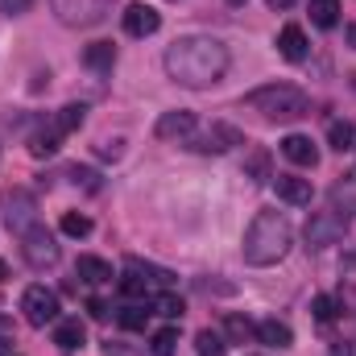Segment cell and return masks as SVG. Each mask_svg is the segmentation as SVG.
Segmentation results:
<instances>
[{
    "instance_id": "5bb4252c",
    "label": "cell",
    "mask_w": 356,
    "mask_h": 356,
    "mask_svg": "<svg viewBox=\"0 0 356 356\" xmlns=\"http://www.w3.org/2000/svg\"><path fill=\"white\" fill-rule=\"evenodd\" d=\"M277 54H282L286 63H302V58L311 54V42H307L302 25H282V33H277Z\"/></svg>"
},
{
    "instance_id": "1f68e13d",
    "label": "cell",
    "mask_w": 356,
    "mask_h": 356,
    "mask_svg": "<svg viewBox=\"0 0 356 356\" xmlns=\"http://www.w3.org/2000/svg\"><path fill=\"white\" fill-rule=\"evenodd\" d=\"M63 232H67V236H88L91 220L83 216V211H67V216H63Z\"/></svg>"
},
{
    "instance_id": "ffe728a7",
    "label": "cell",
    "mask_w": 356,
    "mask_h": 356,
    "mask_svg": "<svg viewBox=\"0 0 356 356\" xmlns=\"http://www.w3.org/2000/svg\"><path fill=\"white\" fill-rule=\"evenodd\" d=\"M75 273H79L88 286H104V282H112V266H108L104 257H79V261H75Z\"/></svg>"
},
{
    "instance_id": "ab89813d",
    "label": "cell",
    "mask_w": 356,
    "mask_h": 356,
    "mask_svg": "<svg viewBox=\"0 0 356 356\" xmlns=\"http://www.w3.org/2000/svg\"><path fill=\"white\" fill-rule=\"evenodd\" d=\"M228 4H249V0H228Z\"/></svg>"
},
{
    "instance_id": "484cf974",
    "label": "cell",
    "mask_w": 356,
    "mask_h": 356,
    "mask_svg": "<svg viewBox=\"0 0 356 356\" xmlns=\"http://www.w3.org/2000/svg\"><path fill=\"white\" fill-rule=\"evenodd\" d=\"M83 112H88L83 104H67V108H58V112L50 116V124H54V129H58V133L67 137V133H75V129L83 124Z\"/></svg>"
},
{
    "instance_id": "836d02e7",
    "label": "cell",
    "mask_w": 356,
    "mask_h": 356,
    "mask_svg": "<svg viewBox=\"0 0 356 356\" xmlns=\"http://www.w3.org/2000/svg\"><path fill=\"white\" fill-rule=\"evenodd\" d=\"M29 4H33V0H0V13L21 17V13H29Z\"/></svg>"
},
{
    "instance_id": "4316f807",
    "label": "cell",
    "mask_w": 356,
    "mask_h": 356,
    "mask_svg": "<svg viewBox=\"0 0 356 356\" xmlns=\"http://www.w3.org/2000/svg\"><path fill=\"white\" fill-rule=\"evenodd\" d=\"M149 311H154V315H162V319H182V311H186V307H182V298H178V294L158 290V294L149 298Z\"/></svg>"
},
{
    "instance_id": "8992f818",
    "label": "cell",
    "mask_w": 356,
    "mask_h": 356,
    "mask_svg": "<svg viewBox=\"0 0 356 356\" xmlns=\"http://www.w3.org/2000/svg\"><path fill=\"white\" fill-rule=\"evenodd\" d=\"M195 154H228V149H236V145H245V133L236 129V124H224V120H216V124H207L203 133L195 129V137L186 141Z\"/></svg>"
},
{
    "instance_id": "8d00e7d4",
    "label": "cell",
    "mask_w": 356,
    "mask_h": 356,
    "mask_svg": "<svg viewBox=\"0 0 356 356\" xmlns=\"http://www.w3.org/2000/svg\"><path fill=\"white\" fill-rule=\"evenodd\" d=\"M298 0H269V8H294Z\"/></svg>"
},
{
    "instance_id": "7402d4cb",
    "label": "cell",
    "mask_w": 356,
    "mask_h": 356,
    "mask_svg": "<svg viewBox=\"0 0 356 356\" xmlns=\"http://www.w3.org/2000/svg\"><path fill=\"white\" fill-rule=\"evenodd\" d=\"M327 145H332L336 154L356 149V124L353 120H332V124H327Z\"/></svg>"
},
{
    "instance_id": "44dd1931",
    "label": "cell",
    "mask_w": 356,
    "mask_h": 356,
    "mask_svg": "<svg viewBox=\"0 0 356 356\" xmlns=\"http://www.w3.org/2000/svg\"><path fill=\"white\" fill-rule=\"evenodd\" d=\"M149 298H141V302H124L120 311H116V319H120V327H129V332H141L145 323H149Z\"/></svg>"
},
{
    "instance_id": "2e32d148",
    "label": "cell",
    "mask_w": 356,
    "mask_h": 356,
    "mask_svg": "<svg viewBox=\"0 0 356 356\" xmlns=\"http://www.w3.org/2000/svg\"><path fill=\"white\" fill-rule=\"evenodd\" d=\"M54 344H58L63 353H79V348L88 344V327H83L79 319H58V323H54Z\"/></svg>"
},
{
    "instance_id": "74e56055",
    "label": "cell",
    "mask_w": 356,
    "mask_h": 356,
    "mask_svg": "<svg viewBox=\"0 0 356 356\" xmlns=\"http://www.w3.org/2000/svg\"><path fill=\"white\" fill-rule=\"evenodd\" d=\"M4 277H8V266H4V261H0V282H4Z\"/></svg>"
},
{
    "instance_id": "e575fe53",
    "label": "cell",
    "mask_w": 356,
    "mask_h": 356,
    "mask_svg": "<svg viewBox=\"0 0 356 356\" xmlns=\"http://www.w3.org/2000/svg\"><path fill=\"white\" fill-rule=\"evenodd\" d=\"M88 311H91V319H108V302H104V298H91Z\"/></svg>"
},
{
    "instance_id": "ba28073f",
    "label": "cell",
    "mask_w": 356,
    "mask_h": 356,
    "mask_svg": "<svg viewBox=\"0 0 356 356\" xmlns=\"http://www.w3.org/2000/svg\"><path fill=\"white\" fill-rule=\"evenodd\" d=\"M21 315L29 327H46V323H58V294L46 290V286H29L21 294Z\"/></svg>"
},
{
    "instance_id": "83f0119b",
    "label": "cell",
    "mask_w": 356,
    "mask_h": 356,
    "mask_svg": "<svg viewBox=\"0 0 356 356\" xmlns=\"http://www.w3.org/2000/svg\"><path fill=\"white\" fill-rule=\"evenodd\" d=\"M245 178L253 182H273V170H269V149H253L245 158Z\"/></svg>"
},
{
    "instance_id": "5b68a950",
    "label": "cell",
    "mask_w": 356,
    "mask_h": 356,
    "mask_svg": "<svg viewBox=\"0 0 356 356\" xmlns=\"http://www.w3.org/2000/svg\"><path fill=\"white\" fill-rule=\"evenodd\" d=\"M302 236H307V249H327V245H340V241L348 236V216H340V211H315V216L307 220Z\"/></svg>"
},
{
    "instance_id": "6da1fadb",
    "label": "cell",
    "mask_w": 356,
    "mask_h": 356,
    "mask_svg": "<svg viewBox=\"0 0 356 356\" xmlns=\"http://www.w3.org/2000/svg\"><path fill=\"white\" fill-rule=\"evenodd\" d=\"M232 54L220 38H207V33H191V38H178L175 46L166 50V75L175 79L178 88L203 91L211 83L224 79Z\"/></svg>"
},
{
    "instance_id": "e0dca14e",
    "label": "cell",
    "mask_w": 356,
    "mask_h": 356,
    "mask_svg": "<svg viewBox=\"0 0 356 356\" xmlns=\"http://www.w3.org/2000/svg\"><path fill=\"white\" fill-rule=\"evenodd\" d=\"M332 211H340V216H356V166L332 186Z\"/></svg>"
},
{
    "instance_id": "4dcf8cb0",
    "label": "cell",
    "mask_w": 356,
    "mask_h": 356,
    "mask_svg": "<svg viewBox=\"0 0 356 356\" xmlns=\"http://www.w3.org/2000/svg\"><path fill=\"white\" fill-rule=\"evenodd\" d=\"M175 344H178V332L175 327H162V332L149 340V356H175Z\"/></svg>"
},
{
    "instance_id": "603a6c76",
    "label": "cell",
    "mask_w": 356,
    "mask_h": 356,
    "mask_svg": "<svg viewBox=\"0 0 356 356\" xmlns=\"http://www.w3.org/2000/svg\"><path fill=\"white\" fill-rule=\"evenodd\" d=\"M112 63H116V46L112 42H91L83 50V67H91V71H112Z\"/></svg>"
},
{
    "instance_id": "7c38bea8",
    "label": "cell",
    "mask_w": 356,
    "mask_h": 356,
    "mask_svg": "<svg viewBox=\"0 0 356 356\" xmlns=\"http://www.w3.org/2000/svg\"><path fill=\"white\" fill-rule=\"evenodd\" d=\"M120 21H124V33H129V38H149V33L162 29V17H158V8H149V4H129V8L120 13Z\"/></svg>"
},
{
    "instance_id": "52a82bcc",
    "label": "cell",
    "mask_w": 356,
    "mask_h": 356,
    "mask_svg": "<svg viewBox=\"0 0 356 356\" xmlns=\"http://www.w3.org/2000/svg\"><path fill=\"white\" fill-rule=\"evenodd\" d=\"M4 220H8V228H13L17 236H25L29 228L42 224V220H38V199H33L29 191H21V186L4 191Z\"/></svg>"
},
{
    "instance_id": "4fadbf2b",
    "label": "cell",
    "mask_w": 356,
    "mask_h": 356,
    "mask_svg": "<svg viewBox=\"0 0 356 356\" xmlns=\"http://www.w3.org/2000/svg\"><path fill=\"white\" fill-rule=\"evenodd\" d=\"M282 154H286V162H294V166H307V170L319 166V149H315V141L302 137V133L282 137Z\"/></svg>"
},
{
    "instance_id": "ac0fdd59",
    "label": "cell",
    "mask_w": 356,
    "mask_h": 356,
    "mask_svg": "<svg viewBox=\"0 0 356 356\" xmlns=\"http://www.w3.org/2000/svg\"><path fill=\"white\" fill-rule=\"evenodd\" d=\"M257 340L269 344V348H290V344H294V332H290V323H282V319H261V323H257Z\"/></svg>"
},
{
    "instance_id": "f546056e",
    "label": "cell",
    "mask_w": 356,
    "mask_h": 356,
    "mask_svg": "<svg viewBox=\"0 0 356 356\" xmlns=\"http://www.w3.org/2000/svg\"><path fill=\"white\" fill-rule=\"evenodd\" d=\"M311 315H315L319 323H332V319L340 315V298H332V294H319V298L311 302Z\"/></svg>"
},
{
    "instance_id": "cb8c5ba5",
    "label": "cell",
    "mask_w": 356,
    "mask_h": 356,
    "mask_svg": "<svg viewBox=\"0 0 356 356\" xmlns=\"http://www.w3.org/2000/svg\"><path fill=\"white\" fill-rule=\"evenodd\" d=\"M224 340H228V344L257 340V323H253V319H245V315H228V319H224Z\"/></svg>"
},
{
    "instance_id": "d590c367",
    "label": "cell",
    "mask_w": 356,
    "mask_h": 356,
    "mask_svg": "<svg viewBox=\"0 0 356 356\" xmlns=\"http://www.w3.org/2000/svg\"><path fill=\"white\" fill-rule=\"evenodd\" d=\"M0 356H13V340L8 336H0Z\"/></svg>"
},
{
    "instance_id": "3957f363",
    "label": "cell",
    "mask_w": 356,
    "mask_h": 356,
    "mask_svg": "<svg viewBox=\"0 0 356 356\" xmlns=\"http://www.w3.org/2000/svg\"><path fill=\"white\" fill-rule=\"evenodd\" d=\"M245 104L253 108V112H261L266 120H302V116H311V95L302 88H294V83H269V88H257L245 95Z\"/></svg>"
},
{
    "instance_id": "9c48e42d",
    "label": "cell",
    "mask_w": 356,
    "mask_h": 356,
    "mask_svg": "<svg viewBox=\"0 0 356 356\" xmlns=\"http://www.w3.org/2000/svg\"><path fill=\"white\" fill-rule=\"evenodd\" d=\"M21 257H25L33 269H46V266L58 261V245H54V236L38 224V228H29V232L21 236Z\"/></svg>"
},
{
    "instance_id": "d6a6232c",
    "label": "cell",
    "mask_w": 356,
    "mask_h": 356,
    "mask_svg": "<svg viewBox=\"0 0 356 356\" xmlns=\"http://www.w3.org/2000/svg\"><path fill=\"white\" fill-rule=\"evenodd\" d=\"M71 182H75V186H83V191H99L95 170H88V166H71Z\"/></svg>"
},
{
    "instance_id": "30bf717a",
    "label": "cell",
    "mask_w": 356,
    "mask_h": 356,
    "mask_svg": "<svg viewBox=\"0 0 356 356\" xmlns=\"http://www.w3.org/2000/svg\"><path fill=\"white\" fill-rule=\"evenodd\" d=\"M199 129V116L186 112V108H175V112H162L158 124H154V137L158 141H191Z\"/></svg>"
},
{
    "instance_id": "9a60e30c",
    "label": "cell",
    "mask_w": 356,
    "mask_h": 356,
    "mask_svg": "<svg viewBox=\"0 0 356 356\" xmlns=\"http://www.w3.org/2000/svg\"><path fill=\"white\" fill-rule=\"evenodd\" d=\"M273 191H277V199H282V203H290V207H302V203H311V178L273 175Z\"/></svg>"
},
{
    "instance_id": "7a4b0ae2",
    "label": "cell",
    "mask_w": 356,
    "mask_h": 356,
    "mask_svg": "<svg viewBox=\"0 0 356 356\" xmlns=\"http://www.w3.org/2000/svg\"><path fill=\"white\" fill-rule=\"evenodd\" d=\"M290 245H294V228H290V220H286L282 211H257L253 224L245 228V245H241V253H245L249 266L266 269V266H277V261L290 253Z\"/></svg>"
},
{
    "instance_id": "d4e9b609",
    "label": "cell",
    "mask_w": 356,
    "mask_h": 356,
    "mask_svg": "<svg viewBox=\"0 0 356 356\" xmlns=\"http://www.w3.org/2000/svg\"><path fill=\"white\" fill-rule=\"evenodd\" d=\"M311 25L336 29L340 25V0H311Z\"/></svg>"
},
{
    "instance_id": "f1b7e54d",
    "label": "cell",
    "mask_w": 356,
    "mask_h": 356,
    "mask_svg": "<svg viewBox=\"0 0 356 356\" xmlns=\"http://www.w3.org/2000/svg\"><path fill=\"white\" fill-rule=\"evenodd\" d=\"M224 348H228L224 332H211V327H203V332L195 336V353H199V356H224Z\"/></svg>"
},
{
    "instance_id": "f35d334b",
    "label": "cell",
    "mask_w": 356,
    "mask_h": 356,
    "mask_svg": "<svg viewBox=\"0 0 356 356\" xmlns=\"http://www.w3.org/2000/svg\"><path fill=\"white\" fill-rule=\"evenodd\" d=\"M348 38H353V46H356V25H353V29H348Z\"/></svg>"
},
{
    "instance_id": "d6986e66",
    "label": "cell",
    "mask_w": 356,
    "mask_h": 356,
    "mask_svg": "<svg viewBox=\"0 0 356 356\" xmlns=\"http://www.w3.org/2000/svg\"><path fill=\"white\" fill-rule=\"evenodd\" d=\"M58 145H63V133H58L54 124H42V129L29 137V154H33V158H50V154H58Z\"/></svg>"
},
{
    "instance_id": "277c9868",
    "label": "cell",
    "mask_w": 356,
    "mask_h": 356,
    "mask_svg": "<svg viewBox=\"0 0 356 356\" xmlns=\"http://www.w3.org/2000/svg\"><path fill=\"white\" fill-rule=\"evenodd\" d=\"M175 286V273L162 266H149L141 257H129L124 273H120V294L124 298H154L158 290H170Z\"/></svg>"
},
{
    "instance_id": "8fae6325",
    "label": "cell",
    "mask_w": 356,
    "mask_h": 356,
    "mask_svg": "<svg viewBox=\"0 0 356 356\" xmlns=\"http://www.w3.org/2000/svg\"><path fill=\"white\" fill-rule=\"evenodd\" d=\"M50 4H54L58 21H67V25H95L108 13V0H50Z\"/></svg>"
}]
</instances>
